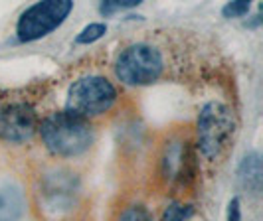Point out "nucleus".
Here are the masks:
<instances>
[{
    "mask_svg": "<svg viewBox=\"0 0 263 221\" xmlns=\"http://www.w3.org/2000/svg\"><path fill=\"white\" fill-rule=\"evenodd\" d=\"M192 211L194 208L190 204H184L182 199H171L162 209L160 221H188Z\"/></svg>",
    "mask_w": 263,
    "mask_h": 221,
    "instance_id": "obj_12",
    "label": "nucleus"
},
{
    "mask_svg": "<svg viewBox=\"0 0 263 221\" xmlns=\"http://www.w3.org/2000/svg\"><path fill=\"white\" fill-rule=\"evenodd\" d=\"M113 221H157V217L146 202L133 197V199H127L121 204Z\"/></svg>",
    "mask_w": 263,
    "mask_h": 221,
    "instance_id": "obj_11",
    "label": "nucleus"
},
{
    "mask_svg": "<svg viewBox=\"0 0 263 221\" xmlns=\"http://www.w3.org/2000/svg\"><path fill=\"white\" fill-rule=\"evenodd\" d=\"M105 32H107V26H105V24H101V22L89 24V26H85L78 34V38H76V44H79V46H87V44H93L95 39L103 38V34H105Z\"/></svg>",
    "mask_w": 263,
    "mask_h": 221,
    "instance_id": "obj_13",
    "label": "nucleus"
},
{
    "mask_svg": "<svg viewBox=\"0 0 263 221\" xmlns=\"http://www.w3.org/2000/svg\"><path fill=\"white\" fill-rule=\"evenodd\" d=\"M73 10L71 0H44L28 6L16 22V36L20 42H36L46 38L62 26Z\"/></svg>",
    "mask_w": 263,
    "mask_h": 221,
    "instance_id": "obj_7",
    "label": "nucleus"
},
{
    "mask_svg": "<svg viewBox=\"0 0 263 221\" xmlns=\"http://www.w3.org/2000/svg\"><path fill=\"white\" fill-rule=\"evenodd\" d=\"M237 115L234 107L222 99H212L200 107L192 125L200 174L214 176L228 162L237 138Z\"/></svg>",
    "mask_w": 263,
    "mask_h": 221,
    "instance_id": "obj_4",
    "label": "nucleus"
},
{
    "mask_svg": "<svg viewBox=\"0 0 263 221\" xmlns=\"http://www.w3.org/2000/svg\"><path fill=\"white\" fill-rule=\"evenodd\" d=\"M38 138L52 160L71 162L85 156L97 140L95 125L67 111H53L40 118Z\"/></svg>",
    "mask_w": 263,
    "mask_h": 221,
    "instance_id": "obj_5",
    "label": "nucleus"
},
{
    "mask_svg": "<svg viewBox=\"0 0 263 221\" xmlns=\"http://www.w3.org/2000/svg\"><path fill=\"white\" fill-rule=\"evenodd\" d=\"M237 178L239 184L243 186L246 192L257 194L261 192V182H263V170H261V158L257 152H251L241 160L239 170H237Z\"/></svg>",
    "mask_w": 263,
    "mask_h": 221,
    "instance_id": "obj_10",
    "label": "nucleus"
},
{
    "mask_svg": "<svg viewBox=\"0 0 263 221\" xmlns=\"http://www.w3.org/2000/svg\"><path fill=\"white\" fill-rule=\"evenodd\" d=\"M250 0H237V2H228L222 8V14H224L226 18H239V16H246V14L250 12Z\"/></svg>",
    "mask_w": 263,
    "mask_h": 221,
    "instance_id": "obj_15",
    "label": "nucleus"
},
{
    "mask_svg": "<svg viewBox=\"0 0 263 221\" xmlns=\"http://www.w3.org/2000/svg\"><path fill=\"white\" fill-rule=\"evenodd\" d=\"M218 62V48L198 32L184 28H151L119 44L113 77L125 87L188 83L204 79Z\"/></svg>",
    "mask_w": 263,
    "mask_h": 221,
    "instance_id": "obj_1",
    "label": "nucleus"
},
{
    "mask_svg": "<svg viewBox=\"0 0 263 221\" xmlns=\"http://www.w3.org/2000/svg\"><path fill=\"white\" fill-rule=\"evenodd\" d=\"M119 101L121 91L113 79L101 71H87L69 83L62 111L95 125V120L111 115L117 109Z\"/></svg>",
    "mask_w": 263,
    "mask_h": 221,
    "instance_id": "obj_6",
    "label": "nucleus"
},
{
    "mask_svg": "<svg viewBox=\"0 0 263 221\" xmlns=\"http://www.w3.org/2000/svg\"><path fill=\"white\" fill-rule=\"evenodd\" d=\"M148 190L172 199H180L192 192L200 180L192 125H172L160 130L148 152Z\"/></svg>",
    "mask_w": 263,
    "mask_h": 221,
    "instance_id": "obj_2",
    "label": "nucleus"
},
{
    "mask_svg": "<svg viewBox=\"0 0 263 221\" xmlns=\"http://www.w3.org/2000/svg\"><path fill=\"white\" fill-rule=\"evenodd\" d=\"M26 208L28 197L18 184L0 186V221H20Z\"/></svg>",
    "mask_w": 263,
    "mask_h": 221,
    "instance_id": "obj_9",
    "label": "nucleus"
},
{
    "mask_svg": "<svg viewBox=\"0 0 263 221\" xmlns=\"http://www.w3.org/2000/svg\"><path fill=\"white\" fill-rule=\"evenodd\" d=\"M139 4H141L139 0H107V2H103V4L99 6V10H101V14L109 16V14L119 12V10L135 8V6H139Z\"/></svg>",
    "mask_w": 263,
    "mask_h": 221,
    "instance_id": "obj_14",
    "label": "nucleus"
},
{
    "mask_svg": "<svg viewBox=\"0 0 263 221\" xmlns=\"http://www.w3.org/2000/svg\"><path fill=\"white\" fill-rule=\"evenodd\" d=\"M40 117L36 109L24 101L0 107V143L8 146L28 144L38 132Z\"/></svg>",
    "mask_w": 263,
    "mask_h": 221,
    "instance_id": "obj_8",
    "label": "nucleus"
},
{
    "mask_svg": "<svg viewBox=\"0 0 263 221\" xmlns=\"http://www.w3.org/2000/svg\"><path fill=\"white\" fill-rule=\"evenodd\" d=\"M85 184L69 162H38L30 170V206L40 221H79L85 213Z\"/></svg>",
    "mask_w": 263,
    "mask_h": 221,
    "instance_id": "obj_3",
    "label": "nucleus"
},
{
    "mask_svg": "<svg viewBox=\"0 0 263 221\" xmlns=\"http://www.w3.org/2000/svg\"><path fill=\"white\" fill-rule=\"evenodd\" d=\"M228 221H241V204L237 197L228 204Z\"/></svg>",
    "mask_w": 263,
    "mask_h": 221,
    "instance_id": "obj_16",
    "label": "nucleus"
}]
</instances>
